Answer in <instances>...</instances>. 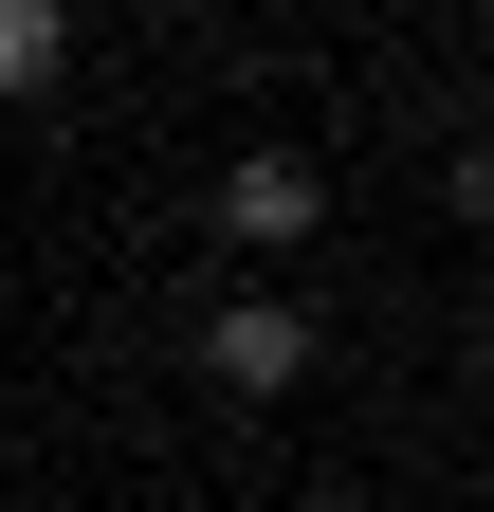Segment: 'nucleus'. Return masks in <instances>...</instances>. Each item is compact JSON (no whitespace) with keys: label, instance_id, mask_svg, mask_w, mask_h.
Returning a JSON list of instances; mask_svg holds the SVG:
<instances>
[{"label":"nucleus","instance_id":"f257e3e1","mask_svg":"<svg viewBox=\"0 0 494 512\" xmlns=\"http://www.w3.org/2000/svg\"><path fill=\"white\" fill-rule=\"evenodd\" d=\"M293 238H330L312 147H238V165H220V256H293Z\"/></svg>","mask_w":494,"mask_h":512},{"label":"nucleus","instance_id":"f03ea898","mask_svg":"<svg viewBox=\"0 0 494 512\" xmlns=\"http://www.w3.org/2000/svg\"><path fill=\"white\" fill-rule=\"evenodd\" d=\"M202 366H220V403H293V384H312V311L293 293H220Z\"/></svg>","mask_w":494,"mask_h":512},{"label":"nucleus","instance_id":"7ed1b4c3","mask_svg":"<svg viewBox=\"0 0 494 512\" xmlns=\"http://www.w3.org/2000/svg\"><path fill=\"white\" fill-rule=\"evenodd\" d=\"M55 37H74V19H37V0H0V92H37V74H55Z\"/></svg>","mask_w":494,"mask_h":512},{"label":"nucleus","instance_id":"20e7f679","mask_svg":"<svg viewBox=\"0 0 494 512\" xmlns=\"http://www.w3.org/2000/svg\"><path fill=\"white\" fill-rule=\"evenodd\" d=\"M37 19H74V0H37Z\"/></svg>","mask_w":494,"mask_h":512}]
</instances>
